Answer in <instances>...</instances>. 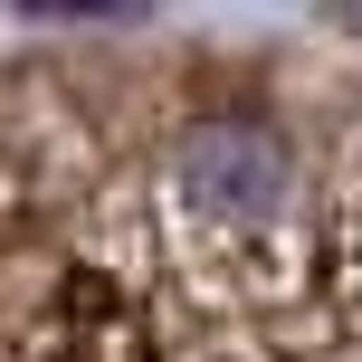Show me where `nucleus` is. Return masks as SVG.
<instances>
[{"label":"nucleus","instance_id":"obj_1","mask_svg":"<svg viewBox=\"0 0 362 362\" xmlns=\"http://www.w3.org/2000/svg\"><path fill=\"white\" fill-rule=\"evenodd\" d=\"M0 362H362V67L10 48Z\"/></svg>","mask_w":362,"mask_h":362}]
</instances>
